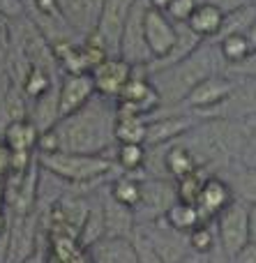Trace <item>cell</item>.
<instances>
[{
  "label": "cell",
  "instance_id": "33",
  "mask_svg": "<svg viewBox=\"0 0 256 263\" xmlns=\"http://www.w3.org/2000/svg\"><path fill=\"white\" fill-rule=\"evenodd\" d=\"M238 162L245 171H256V125L245 132L238 150Z\"/></svg>",
  "mask_w": 256,
  "mask_h": 263
},
{
  "label": "cell",
  "instance_id": "42",
  "mask_svg": "<svg viewBox=\"0 0 256 263\" xmlns=\"http://www.w3.org/2000/svg\"><path fill=\"white\" fill-rule=\"evenodd\" d=\"M171 3H173V0H148V5H150L152 9H160V12H166V9L171 7Z\"/></svg>",
  "mask_w": 256,
  "mask_h": 263
},
{
  "label": "cell",
  "instance_id": "17",
  "mask_svg": "<svg viewBox=\"0 0 256 263\" xmlns=\"http://www.w3.org/2000/svg\"><path fill=\"white\" fill-rule=\"evenodd\" d=\"M136 229V215L132 208L118 203L104 190V236L109 238H132Z\"/></svg>",
  "mask_w": 256,
  "mask_h": 263
},
{
  "label": "cell",
  "instance_id": "8",
  "mask_svg": "<svg viewBox=\"0 0 256 263\" xmlns=\"http://www.w3.org/2000/svg\"><path fill=\"white\" fill-rule=\"evenodd\" d=\"M235 88H238V83H235L233 79H229L226 74H212V77L203 79L201 83H196V86L192 88V92L183 100L180 106H183L185 111H192V114H196L199 118H201L203 111L217 109V106L224 104V102L235 92Z\"/></svg>",
  "mask_w": 256,
  "mask_h": 263
},
{
  "label": "cell",
  "instance_id": "7",
  "mask_svg": "<svg viewBox=\"0 0 256 263\" xmlns=\"http://www.w3.org/2000/svg\"><path fill=\"white\" fill-rule=\"evenodd\" d=\"M37 236H40V213H16L12 215L7 227V252H5V263H23L28 256H32L37 247Z\"/></svg>",
  "mask_w": 256,
  "mask_h": 263
},
{
  "label": "cell",
  "instance_id": "18",
  "mask_svg": "<svg viewBox=\"0 0 256 263\" xmlns=\"http://www.w3.org/2000/svg\"><path fill=\"white\" fill-rule=\"evenodd\" d=\"M88 254H90L92 263H139L132 238L104 236L92 247H88Z\"/></svg>",
  "mask_w": 256,
  "mask_h": 263
},
{
  "label": "cell",
  "instance_id": "32",
  "mask_svg": "<svg viewBox=\"0 0 256 263\" xmlns=\"http://www.w3.org/2000/svg\"><path fill=\"white\" fill-rule=\"evenodd\" d=\"M187 242H189V250L199 252V254H212L217 247V231L210 227L208 222L199 224L194 231L187 233Z\"/></svg>",
  "mask_w": 256,
  "mask_h": 263
},
{
  "label": "cell",
  "instance_id": "40",
  "mask_svg": "<svg viewBox=\"0 0 256 263\" xmlns=\"http://www.w3.org/2000/svg\"><path fill=\"white\" fill-rule=\"evenodd\" d=\"M180 263H210V254H199V252H187V256H185Z\"/></svg>",
  "mask_w": 256,
  "mask_h": 263
},
{
  "label": "cell",
  "instance_id": "15",
  "mask_svg": "<svg viewBox=\"0 0 256 263\" xmlns=\"http://www.w3.org/2000/svg\"><path fill=\"white\" fill-rule=\"evenodd\" d=\"M95 83L90 74H63L58 86V100H60V118L78 111L95 97Z\"/></svg>",
  "mask_w": 256,
  "mask_h": 263
},
{
  "label": "cell",
  "instance_id": "19",
  "mask_svg": "<svg viewBox=\"0 0 256 263\" xmlns=\"http://www.w3.org/2000/svg\"><path fill=\"white\" fill-rule=\"evenodd\" d=\"M196 168H203L199 164V157L192 153V148L183 143V141H173V143L164 145V171L166 178L171 180H180V178L194 173Z\"/></svg>",
  "mask_w": 256,
  "mask_h": 263
},
{
  "label": "cell",
  "instance_id": "13",
  "mask_svg": "<svg viewBox=\"0 0 256 263\" xmlns=\"http://www.w3.org/2000/svg\"><path fill=\"white\" fill-rule=\"evenodd\" d=\"M134 74V67L129 63H125L120 55L106 58L102 65H97L90 72L92 83H95V92L104 100H118L120 92L125 90V86L129 83Z\"/></svg>",
  "mask_w": 256,
  "mask_h": 263
},
{
  "label": "cell",
  "instance_id": "34",
  "mask_svg": "<svg viewBox=\"0 0 256 263\" xmlns=\"http://www.w3.org/2000/svg\"><path fill=\"white\" fill-rule=\"evenodd\" d=\"M132 242L136 247V256H139V263H164L160 254L155 252V247L148 242V238L143 236L139 229H134V236H132Z\"/></svg>",
  "mask_w": 256,
  "mask_h": 263
},
{
  "label": "cell",
  "instance_id": "5",
  "mask_svg": "<svg viewBox=\"0 0 256 263\" xmlns=\"http://www.w3.org/2000/svg\"><path fill=\"white\" fill-rule=\"evenodd\" d=\"M217 245L222 247L226 259H235L249 245V203L233 201L226 210H222L215 219Z\"/></svg>",
  "mask_w": 256,
  "mask_h": 263
},
{
  "label": "cell",
  "instance_id": "39",
  "mask_svg": "<svg viewBox=\"0 0 256 263\" xmlns=\"http://www.w3.org/2000/svg\"><path fill=\"white\" fill-rule=\"evenodd\" d=\"M233 263H256V242H249V245L233 259Z\"/></svg>",
  "mask_w": 256,
  "mask_h": 263
},
{
  "label": "cell",
  "instance_id": "46",
  "mask_svg": "<svg viewBox=\"0 0 256 263\" xmlns=\"http://www.w3.org/2000/svg\"><path fill=\"white\" fill-rule=\"evenodd\" d=\"M249 3H254V5H256V0H249Z\"/></svg>",
  "mask_w": 256,
  "mask_h": 263
},
{
  "label": "cell",
  "instance_id": "2",
  "mask_svg": "<svg viewBox=\"0 0 256 263\" xmlns=\"http://www.w3.org/2000/svg\"><path fill=\"white\" fill-rule=\"evenodd\" d=\"M220 63H224L220 49L217 46H208L203 42L189 58L180 60V63L171 65V67L160 69V72H152L150 81L157 88V92H160L162 106L183 104V100L192 92V88L196 83L217 74L215 67Z\"/></svg>",
  "mask_w": 256,
  "mask_h": 263
},
{
  "label": "cell",
  "instance_id": "12",
  "mask_svg": "<svg viewBox=\"0 0 256 263\" xmlns=\"http://www.w3.org/2000/svg\"><path fill=\"white\" fill-rule=\"evenodd\" d=\"M134 3L136 0H104V7H102V16L100 23H97V35L104 42L109 55H118L120 49V37H123L125 23L129 18V12H132Z\"/></svg>",
  "mask_w": 256,
  "mask_h": 263
},
{
  "label": "cell",
  "instance_id": "30",
  "mask_svg": "<svg viewBox=\"0 0 256 263\" xmlns=\"http://www.w3.org/2000/svg\"><path fill=\"white\" fill-rule=\"evenodd\" d=\"M60 79L55 77V74L46 72V69H40V67H30L26 72V77L21 79V90L26 97H30V100H37V97H42L44 92H49L51 88L58 83Z\"/></svg>",
  "mask_w": 256,
  "mask_h": 263
},
{
  "label": "cell",
  "instance_id": "35",
  "mask_svg": "<svg viewBox=\"0 0 256 263\" xmlns=\"http://www.w3.org/2000/svg\"><path fill=\"white\" fill-rule=\"evenodd\" d=\"M199 0H173L171 7L166 9V16L171 18L173 23H187V18L192 16V12L196 9Z\"/></svg>",
  "mask_w": 256,
  "mask_h": 263
},
{
  "label": "cell",
  "instance_id": "23",
  "mask_svg": "<svg viewBox=\"0 0 256 263\" xmlns=\"http://www.w3.org/2000/svg\"><path fill=\"white\" fill-rule=\"evenodd\" d=\"M104 233H106L104 231V192H97V194L90 196V210H88L86 224H83L81 233H78V242H81L83 250H88L97 240H102Z\"/></svg>",
  "mask_w": 256,
  "mask_h": 263
},
{
  "label": "cell",
  "instance_id": "3",
  "mask_svg": "<svg viewBox=\"0 0 256 263\" xmlns=\"http://www.w3.org/2000/svg\"><path fill=\"white\" fill-rule=\"evenodd\" d=\"M44 171L69 185H97L113 168V159L106 155H76V153H51L37 155Z\"/></svg>",
  "mask_w": 256,
  "mask_h": 263
},
{
  "label": "cell",
  "instance_id": "37",
  "mask_svg": "<svg viewBox=\"0 0 256 263\" xmlns=\"http://www.w3.org/2000/svg\"><path fill=\"white\" fill-rule=\"evenodd\" d=\"M12 157H14V153L0 139V180H7V176L12 173Z\"/></svg>",
  "mask_w": 256,
  "mask_h": 263
},
{
  "label": "cell",
  "instance_id": "6",
  "mask_svg": "<svg viewBox=\"0 0 256 263\" xmlns=\"http://www.w3.org/2000/svg\"><path fill=\"white\" fill-rule=\"evenodd\" d=\"M148 7H150L148 0H136L134 3L127 23H125L123 37H120L118 55L125 63L132 65V67H148L152 63L150 49H148V42H146V28H143Z\"/></svg>",
  "mask_w": 256,
  "mask_h": 263
},
{
  "label": "cell",
  "instance_id": "44",
  "mask_svg": "<svg viewBox=\"0 0 256 263\" xmlns=\"http://www.w3.org/2000/svg\"><path fill=\"white\" fill-rule=\"evenodd\" d=\"M5 199H7V194H5V180H0V208L5 205Z\"/></svg>",
  "mask_w": 256,
  "mask_h": 263
},
{
  "label": "cell",
  "instance_id": "43",
  "mask_svg": "<svg viewBox=\"0 0 256 263\" xmlns=\"http://www.w3.org/2000/svg\"><path fill=\"white\" fill-rule=\"evenodd\" d=\"M23 263H46V252L37 250L35 254H32V256H28V259L23 261Z\"/></svg>",
  "mask_w": 256,
  "mask_h": 263
},
{
  "label": "cell",
  "instance_id": "4",
  "mask_svg": "<svg viewBox=\"0 0 256 263\" xmlns=\"http://www.w3.org/2000/svg\"><path fill=\"white\" fill-rule=\"evenodd\" d=\"M88 210H90V196L63 192L44 213L49 236H67L78 240V233L86 224Z\"/></svg>",
  "mask_w": 256,
  "mask_h": 263
},
{
  "label": "cell",
  "instance_id": "10",
  "mask_svg": "<svg viewBox=\"0 0 256 263\" xmlns=\"http://www.w3.org/2000/svg\"><path fill=\"white\" fill-rule=\"evenodd\" d=\"M178 201L175 182H169L164 178H141V205L134 210V215L146 213V222H157L166 215V210Z\"/></svg>",
  "mask_w": 256,
  "mask_h": 263
},
{
  "label": "cell",
  "instance_id": "38",
  "mask_svg": "<svg viewBox=\"0 0 256 263\" xmlns=\"http://www.w3.org/2000/svg\"><path fill=\"white\" fill-rule=\"evenodd\" d=\"M199 3H212L215 7H220L222 12H233V9L243 7V5H247L249 0H199Z\"/></svg>",
  "mask_w": 256,
  "mask_h": 263
},
{
  "label": "cell",
  "instance_id": "36",
  "mask_svg": "<svg viewBox=\"0 0 256 263\" xmlns=\"http://www.w3.org/2000/svg\"><path fill=\"white\" fill-rule=\"evenodd\" d=\"M23 14H26V3L23 0H0V16H5L7 21H14Z\"/></svg>",
  "mask_w": 256,
  "mask_h": 263
},
{
  "label": "cell",
  "instance_id": "26",
  "mask_svg": "<svg viewBox=\"0 0 256 263\" xmlns=\"http://www.w3.org/2000/svg\"><path fill=\"white\" fill-rule=\"evenodd\" d=\"M164 219H166V224H169L171 229H175L178 233H189V231H194L199 224H203V217L196 205L183 203V201H175V203L166 210Z\"/></svg>",
  "mask_w": 256,
  "mask_h": 263
},
{
  "label": "cell",
  "instance_id": "16",
  "mask_svg": "<svg viewBox=\"0 0 256 263\" xmlns=\"http://www.w3.org/2000/svg\"><path fill=\"white\" fill-rule=\"evenodd\" d=\"M233 190L231 185L220 176H208V180L203 182L201 196L196 201V208L201 213L203 222H210V219H217V215L222 210H226L231 203H233Z\"/></svg>",
  "mask_w": 256,
  "mask_h": 263
},
{
  "label": "cell",
  "instance_id": "20",
  "mask_svg": "<svg viewBox=\"0 0 256 263\" xmlns=\"http://www.w3.org/2000/svg\"><path fill=\"white\" fill-rule=\"evenodd\" d=\"M58 86L60 81L51 88L49 92H44L42 97L32 100L30 109V123L37 127V132H49L60 123V100H58Z\"/></svg>",
  "mask_w": 256,
  "mask_h": 263
},
{
  "label": "cell",
  "instance_id": "28",
  "mask_svg": "<svg viewBox=\"0 0 256 263\" xmlns=\"http://www.w3.org/2000/svg\"><path fill=\"white\" fill-rule=\"evenodd\" d=\"M146 129H148V118L118 114L113 129L115 143H146Z\"/></svg>",
  "mask_w": 256,
  "mask_h": 263
},
{
  "label": "cell",
  "instance_id": "1",
  "mask_svg": "<svg viewBox=\"0 0 256 263\" xmlns=\"http://www.w3.org/2000/svg\"><path fill=\"white\" fill-rule=\"evenodd\" d=\"M115 120L118 111L113 100L95 95L86 106L60 118L53 127L60 141V153L106 155V150L115 145Z\"/></svg>",
  "mask_w": 256,
  "mask_h": 263
},
{
  "label": "cell",
  "instance_id": "41",
  "mask_svg": "<svg viewBox=\"0 0 256 263\" xmlns=\"http://www.w3.org/2000/svg\"><path fill=\"white\" fill-rule=\"evenodd\" d=\"M249 242H256V203H249Z\"/></svg>",
  "mask_w": 256,
  "mask_h": 263
},
{
  "label": "cell",
  "instance_id": "29",
  "mask_svg": "<svg viewBox=\"0 0 256 263\" xmlns=\"http://www.w3.org/2000/svg\"><path fill=\"white\" fill-rule=\"evenodd\" d=\"M146 159H148V148L143 143H115L113 162L129 176L146 168Z\"/></svg>",
  "mask_w": 256,
  "mask_h": 263
},
{
  "label": "cell",
  "instance_id": "27",
  "mask_svg": "<svg viewBox=\"0 0 256 263\" xmlns=\"http://www.w3.org/2000/svg\"><path fill=\"white\" fill-rule=\"evenodd\" d=\"M217 49H220L222 58L226 65H238L243 60H247L249 55L256 53V46L252 44L247 35H226L222 40H217Z\"/></svg>",
  "mask_w": 256,
  "mask_h": 263
},
{
  "label": "cell",
  "instance_id": "21",
  "mask_svg": "<svg viewBox=\"0 0 256 263\" xmlns=\"http://www.w3.org/2000/svg\"><path fill=\"white\" fill-rule=\"evenodd\" d=\"M222 23H224V12L220 7H215L212 3H199L196 9L192 12V16L187 18V26L201 37L203 42L212 40L220 35Z\"/></svg>",
  "mask_w": 256,
  "mask_h": 263
},
{
  "label": "cell",
  "instance_id": "25",
  "mask_svg": "<svg viewBox=\"0 0 256 263\" xmlns=\"http://www.w3.org/2000/svg\"><path fill=\"white\" fill-rule=\"evenodd\" d=\"M256 23V5L247 3L243 7L233 9V12H226L224 14V23H222V30L217 35V40L226 35H249Z\"/></svg>",
  "mask_w": 256,
  "mask_h": 263
},
{
  "label": "cell",
  "instance_id": "45",
  "mask_svg": "<svg viewBox=\"0 0 256 263\" xmlns=\"http://www.w3.org/2000/svg\"><path fill=\"white\" fill-rule=\"evenodd\" d=\"M247 37H249V40H252V44L256 46V23H254V28H252V32H249V35H247Z\"/></svg>",
  "mask_w": 256,
  "mask_h": 263
},
{
  "label": "cell",
  "instance_id": "22",
  "mask_svg": "<svg viewBox=\"0 0 256 263\" xmlns=\"http://www.w3.org/2000/svg\"><path fill=\"white\" fill-rule=\"evenodd\" d=\"M0 139L7 143V148L12 153H26L32 155L37 153V141H40V132L37 127L28 120H16V123H9L7 127L3 129V136Z\"/></svg>",
  "mask_w": 256,
  "mask_h": 263
},
{
  "label": "cell",
  "instance_id": "9",
  "mask_svg": "<svg viewBox=\"0 0 256 263\" xmlns=\"http://www.w3.org/2000/svg\"><path fill=\"white\" fill-rule=\"evenodd\" d=\"M143 28H146V42L148 49H150L152 63L166 60L171 55V51H173L175 42H178V23H173L160 9L148 7Z\"/></svg>",
  "mask_w": 256,
  "mask_h": 263
},
{
  "label": "cell",
  "instance_id": "14",
  "mask_svg": "<svg viewBox=\"0 0 256 263\" xmlns=\"http://www.w3.org/2000/svg\"><path fill=\"white\" fill-rule=\"evenodd\" d=\"M58 7L74 35L86 40L97 30L104 0H58Z\"/></svg>",
  "mask_w": 256,
  "mask_h": 263
},
{
  "label": "cell",
  "instance_id": "24",
  "mask_svg": "<svg viewBox=\"0 0 256 263\" xmlns=\"http://www.w3.org/2000/svg\"><path fill=\"white\" fill-rule=\"evenodd\" d=\"M106 192H109L118 203L127 205V208H132V210H136L139 205H141V178H134V176H129V173L115 176V178H111Z\"/></svg>",
  "mask_w": 256,
  "mask_h": 263
},
{
  "label": "cell",
  "instance_id": "11",
  "mask_svg": "<svg viewBox=\"0 0 256 263\" xmlns=\"http://www.w3.org/2000/svg\"><path fill=\"white\" fill-rule=\"evenodd\" d=\"M203 123V118H199L192 111L185 114H171L164 118H148V129H146V148L152 145H169L173 141L183 139L187 132H192L194 127Z\"/></svg>",
  "mask_w": 256,
  "mask_h": 263
},
{
  "label": "cell",
  "instance_id": "31",
  "mask_svg": "<svg viewBox=\"0 0 256 263\" xmlns=\"http://www.w3.org/2000/svg\"><path fill=\"white\" fill-rule=\"evenodd\" d=\"M206 180H208L206 168H196L194 173H189V176L175 180V194H178V201L196 205L199 196H201V190H203V182Z\"/></svg>",
  "mask_w": 256,
  "mask_h": 263
}]
</instances>
